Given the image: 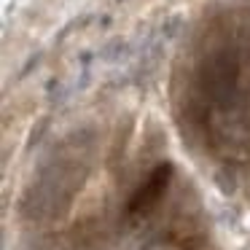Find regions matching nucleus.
I'll return each mask as SVG.
<instances>
[{
    "mask_svg": "<svg viewBox=\"0 0 250 250\" xmlns=\"http://www.w3.org/2000/svg\"><path fill=\"white\" fill-rule=\"evenodd\" d=\"M205 100H210L215 108L231 110L239 103V54L229 46L215 49L196 70Z\"/></svg>",
    "mask_w": 250,
    "mask_h": 250,
    "instance_id": "1",
    "label": "nucleus"
},
{
    "mask_svg": "<svg viewBox=\"0 0 250 250\" xmlns=\"http://www.w3.org/2000/svg\"><path fill=\"white\" fill-rule=\"evenodd\" d=\"M172 172H175L172 162H159L156 167L151 169L148 180L135 191V196L129 199V212H148L151 210V207L164 196L169 180H172Z\"/></svg>",
    "mask_w": 250,
    "mask_h": 250,
    "instance_id": "2",
    "label": "nucleus"
},
{
    "mask_svg": "<svg viewBox=\"0 0 250 250\" xmlns=\"http://www.w3.org/2000/svg\"><path fill=\"white\" fill-rule=\"evenodd\" d=\"M178 27H180V17H172L169 19L167 24H164V35H167V38H175V33H178Z\"/></svg>",
    "mask_w": 250,
    "mask_h": 250,
    "instance_id": "5",
    "label": "nucleus"
},
{
    "mask_svg": "<svg viewBox=\"0 0 250 250\" xmlns=\"http://www.w3.org/2000/svg\"><path fill=\"white\" fill-rule=\"evenodd\" d=\"M215 186H218V191H221V194L231 196L234 191H237V175H234L229 167L218 169V172H215Z\"/></svg>",
    "mask_w": 250,
    "mask_h": 250,
    "instance_id": "3",
    "label": "nucleus"
},
{
    "mask_svg": "<svg viewBox=\"0 0 250 250\" xmlns=\"http://www.w3.org/2000/svg\"><path fill=\"white\" fill-rule=\"evenodd\" d=\"M124 49H126V46L121 43V41H113V43H108L103 49V57H105V60H119V57L124 54Z\"/></svg>",
    "mask_w": 250,
    "mask_h": 250,
    "instance_id": "4",
    "label": "nucleus"
}]
</instances>
